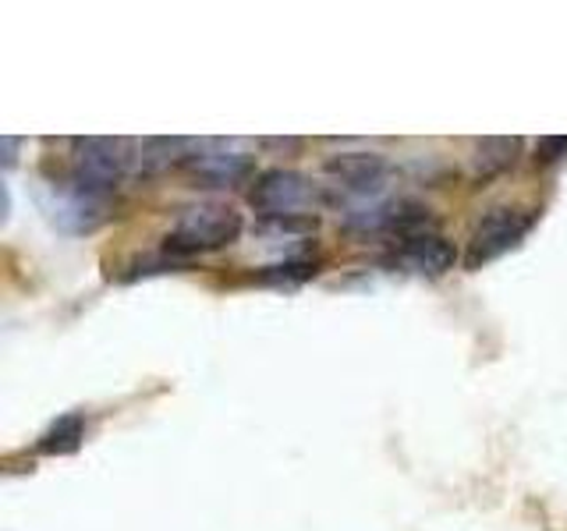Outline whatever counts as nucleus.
Returning <instances> with one entry per match:
<instances>
[{
  "instance_id": "dca6fc26",
  "label": "nucleus",
  "mask_w": 567,
  "mask_h": 531,
  "mask_svg": "<svg viewBox=\"0 0 567 531\" xmlns=\"http://www.w3.org/2000/svg\"><path fill=\"white\" fill-rule=\"evenodd\" d=\"M0 199H4V206H0V223L11 220V185L0 181Z\"/></svg>"
},
{
  "instance_id": "1a4fd4ad",
  "label": "nucleus",
  "mask_w": 567,
  "mask_h": 531,
  "mask_svg": "<svg viewBox=\"0 0 567 531\" xmlns=\"http://www.w3.org/2000/svg\"><path fill=\"white\" fill-rule=\"evenodd\" d=\"M85 442V412H64L53 418L35 439V454L43 457H71Z\"/></svg>"
},
{
  "instance_id": "9d476101",
  "label": "nucleus",
  "mask_w": 567,
  "mask_h": 531,
  "mask_svg": "<svg viewBox=\"0 0 567 531\" xmlns=\"http://www.w3.org/2000/svg\"><path fill=\"white\" fill-rule=\"evenodd\" d=\"M192 149H195L192 138H146L138 146L135 174L153 177V174H164L171 167H185V159H188Z\"/></svg>"
},
{
  "instance_id": "20e7f679",
  "label": "nucleus",
  "mask_w": 567,
  "mask_h": 531,
  "mask_svg": "<svg viewBox=\"0 0 567 531\" xmlns=\"http://www.w3.org/2000/svg\"><path fill=\"white\" fill-rule=\"evenodd\" d=\"M319 199H323V188L291 167L262 170L248 188V206L259 212V220H312Z\"/></svg>"
},
{
  "instance_id": "f8f14e48",
  "label": "nucleus",
  "mask_w": 567,
  "mask_h": 531,
  "mask_svg": "<svg viewBox=\"0 0 567 531\" xmlns=\"http://www.w3.org/2000/svg\"><path fill=\"white\" fill-rule=\"evenodd\" d=\"M319 273V262L312 256H288L274 266H262V270L252 277L259 288H274V291H295L306 280H312Z\"/></svg>"
},
{
  "instance_id": "ddd939ff",
  "label": "nucleus",
  "mask_w": 567,
  "mask_h": 531,
  "mask_svg": "<svg viewBox=\"0 0 567 531\" xmlns=\"http://www.w3.org/2000/svg\"><path fill=\"white\" fill-rule=\"evenodd\" d=\"M567 159V135H546L536 142V167H557Z\"/></svg>"
},
{
  "instance_id": "2eb2a0df",
  "label": "nucleus",
  "mask_w": 567,
  "mask_h": 531,
  "mask_svg": "<svg viewBox=\"0 0 567 531\" xmlns=\"http://www.w3.org/2000/svg\"><path fill=\"white\" fill-rule=\"evenodd\" d=\"M259 146H266V149H280V153H298V149H301V138H262Z\"/></svg>"
},
{
  "instance_id": "f03ea898",
  "label": "nucleus",
  "mask_w": 567,
  "mask_h": 531,
  "mask_svg": "<svg viewBox=\"0 0 567 531\" xmlns=\"http://www.w3.org/2000/svg\"><path fill=\"white\" fill-rule=\"evenodd\" d=\"M138 149L128 138H75L68 156L64 181L93 195H111L135 174Z\"/></svg>"
},
{
  "instance_id": "0eeeda50",
  "label": "nucleus",
  "mask_w": 567,
  "mask_h": 531,
  "mask_svg": "<svg viewBox=\"0 0 567 531\" xmlns=\"http://www.w3.org/2000/svg\"><path fill=\"white\" fill-rule=\"evenodd\" d=\"M327 181L341 191L344 206L348 202H369L383 199L390 164L383 153H337L323 164Z\"/></svg>"
},
{
  "instance_id": "39448f33",
  "label": "nucleus",
  "mask_w": 567,
  "mask_h": 531,
  "mask_svg": "<svg viewBox=\"0 0 567 531\" xmlns=\"http://www.w3.org/2000/svg\"><path fill=\"white\" fill-rule=\"evenodd\" d=\"M40 209H43L47 223L53 230H61V235H68V238L96 235V230L111 220V199H106V195H93V191L64 181V177L43 181Z\"/></svg>"
},
{
  "instance_id": "7ed1b4c3",
  "label": "nucleus",
  "mask_w": 567,
  "mask_h": 531,
  "mask_svg": "<svg viewBox=\"0 0 567 531\" xmlns=\"http://www.w3.org/2000/svg\"><path fill=\"white\" fill-rule=\"evenodd\" d=\"M539 223V209L536 206H493L483 217L475 220L468 244H465V266L468 273L486 270V266L501 262L504 256L518 252L525 238L536 230Z\"/></svg>"
},
{
  "instance_id": "423d86ee",
  "label": "nucleus",
  "mask_w": 567,
  "mask_h": 531,
  "mask_svg": "<svg viewBox=\"0 0 567 531\" xmlns=\"http://www.w3.org/2000/svg\"><path fill=\"white\" fill-rule=\"evenodd\" d=\"M195 188H213V191H230L238 185H252L256 181V159L241 153V149H230L227 142L217 138H206V142H195V149L188 153L185 167H182Z\"/></svg>"
},
{
  "instance_id": "9b49d317",
  "label": "nucleus",
  "mask_w": 567,
  "mask_h": 531,
  "mask_svg": "<svg viewBox=\"0 0 567 531\" xmlns=\"http://www.w3.org/2000/svg\"><path fill=\"white\" fill-rule=\"evenodd\" d=\"M522 156V138H483L472 156V177L475 181H493L507 174Z\"/></svg>"
},
{
  "instance_id": "f257e3e1",
  "label": "nucleus",
  "mask_w": 567,
  "mask_h": 531,
  "mask_svg": "<svg viewBox=\"0 0 567 531\" xmlns=\"http://www.w3.org/2000/svg\"><path fill=\"white\" fill-rule=\"evenodd\" d=\"M245 230V217L227 202H195L177 212V220L171 227V235L164 238V252L174 256L177 262L209 256L230 248Z\"/></svg>"
},
{
  "instance_id": "4468645a",
  "label": "nucleus",
  "mask_w": 567,
  "mask_h": 531,
  "mask_svg": "<svg viewBox=\"0 0 567 531\" xmlns=\"http://www.w3.org/2000/svg\"><path fill=\"white\" fill-rule=\"evenodd\" d=\"M0 149H4V156H0V167H4V174H8L18 164V149H22V142H18L14 135H4V138H0Z\"/></svg>"
},
{
  "instance_id": "6e6552de",
  "label": "nucleus",
  "mask_w": 567,
  "mask_h": 531,
  "mask_svg": "<svg viewBox=\"0 0 567 531\" xmlns=\"http://www.w3.org/2000/svg\"><path fill=\"white\" fill-rule=\"evenodd\" d=\"M457 262V248L440 235V230H422V235L401 238L390 244L386 266L390 270L412 273V277H425V280H440L454 270Z\"/></svg>"
}]
</instances>
